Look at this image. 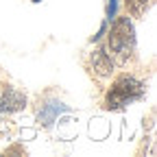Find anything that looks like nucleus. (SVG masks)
<instances>
[{
	"label": "nucleus",
	"instance_id": "nucleus-1",
	"mask_svg": "<svg viewBox=\"0 0 157 157\" xmlns=\"http://www.w3.org/2000/svg\"><path fill=\"white\" fill-rule=\"evenodd\" d=\"M107 46L111 50V57L118 63H127V59L135 50V31L129 17H116L111 22L109 35H107Z\"/></svg>",
	"mask_w": 157,
	"mask_h": 157
},
{
	"label": "nucleus",
	"instance_id": "nucleus-2",
	"mask_svg": "<svg viewBox=\"0 0 157 157\" xmlns=\"http://www.w3.org/2000/svg\"><path fill=\"white\" fill-rule=\"evenodd\" d=\"M142 94H144V83H140L137 78H133L129 74H120L111 83V87L107 90L105 107L107 109H120V107L137 101Z\"/></svg>",
	"mask_w": 157,
	"mask_h": 157
},
{
	"label": "nucleus",
	"instance_id": "nucleus-3",
	"mask_svg": "<svg viewBox=\"0 0 157 157\" xmlns=\"http://www.w3.org/2000/svg\"><path fill=\"white\" fill-rule=\"evenodd\" d=\"M24 107H26V96L20 90L7 85L2 96H0V109H2V111H20Z\"/></svg>",
	"mask_w": 157,
	"mask_h": 157
},
{
	"label": "nucleus",
	"instance_id": "nucleus-4",
	"mask_svg": "<svg viewBox=\"0 0 157 157\" xmlns=\"http://www.w3.org/2000/svg\"><path fill=\"white\" fill-rule=\"evenodd\" d=\"M92 68L98 76H111L113 72V61H111V55L105 52L103 48H96L92 52Z\"/></svg>",
	"mask_w": 157,
	"mask_h": 157
},
{
	"label": "nucleus",
	"instance_id": "nucleus-5",
	"mask_svg": "<svg viewBox=\"0 0 157 157\" xmlns=\"http://www.w3.org/2000/svg\"><path fill=\"white\" fill-rule=\"evenodd\" d=\"M61 111H66V105H63V103H59V101H50V103L42 105V109L37 111V120H39V124L48 127V124H52V122L57 120V116L61 113Z\"/></svg>",
	"mask_w": 157,
	"mask_h": 157
},
{
	"label": "nucleus",
	"instance_id": "nucleus-6",
	"mask_svg": "<svg viewBox=\"0 0 157 157\" xmlns=\"http://www.w3.org/2000/svg\"><path fill=\"white\" fill-rule=\"evenodd\" d=\"M148 2H151V0H124V5H127L129 13L135 15V17H137V15H142V13L146 11Z\"/></svg>",
	"mask_w": 157,
	"mask_h": 157
},
{
	"label": "nucleus",
	"instance_id": "nucleus-7",
	"mask_svg": "<svg viewBox=\"0 0 157 157\" xmlns=\"http://www.w3.org/2000/svg\"><path fill=\"white\" fill-rule=\"evenodd\" d=\"M116 5H118V0H109V7H107V20L116 17Z\"/></svg>",
	"mask_w": 157,
	"mask_h": 157
},
{
	"label": "nucleus",
	"instance_id": "nucleus-8",
	"mask_svg": "<svg viewBox=\"0 0 157 157\" xmlns=\"http://www.w3.org/2000/svg\"><path fill=\"white\" fill-rule=\"evenodd\" d=\"M33 2H42V0H33Z\"/></svg>",
	"mask_w": 157,
	"mask_h": 157
}]
</instances>
